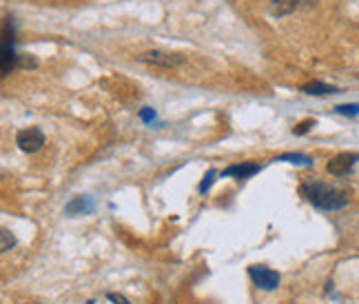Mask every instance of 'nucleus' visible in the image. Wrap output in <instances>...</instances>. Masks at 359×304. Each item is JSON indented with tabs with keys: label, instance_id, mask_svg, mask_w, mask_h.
Instances as JSON below:
<instances>
[{
	"label": "nucleus",
	"instance_id": "nucleus-13",
	"mask_svg": "<svg viewBox=\"0 0 359 304\" xmlns=\"http://www.w3.org/2000/svg\"><path fill=\"white\" fill-rule=\"evenodd\" d=\"M0 236H3V246H0L3 251H9V249H11L13 244H16V238H13L7 229H3V233H0Z\"/></svg>",
	"mask_w": 359,
	"mask_h": 304
},
{
	"label": "nucleus",
	"instance_id": "nucleus-2",
	"mask_svg": "<svg viewBox=\"0 0 359 304\" xmlns=\"http://www.w3.org/2000/svg\"><path fill=\"white\" fill-rule=\"evenodd\" d=\"M18 67V53L13 51V29L11 22H3V49H0V72L3 76L11 74Z\"/></svg>",
	"mask_w": 359,
	"mask_h": 304
},
{
	"label": "nucleus",
	"instance_id": "nucleus-12",
	"mask_svg": "<svg viewBox=\"0 0 359 304\" xmlns=\"http://www.w3.org/2000/svg\"><path fill=\"white\" fill-rule=\"evenodd\" d=\"M313 124H315V120H304V122H299V124H297V127H293V133H295V136H304V133H309Z\"/></svg>",
	"mask_w": 359,
	"mask_h": 304
},
{
	"label": "nucleus",
	"instance_id": "nucleus-9",
	"mask_svg": "<svg viewBox=\"0 0 359 304\" xmlns=\"http://www.w3.org/2000/svg\"><path fill=\"white\" fill-rule=\"evenodd\" d=\"M302 91H304V93H309V95H326V93H337V87L315 80V82H309V85H304Z\"/></svg>",
	"mask_w": 359,
	"mask_h": 304
},
{
	"label": "nucleus",
	"instance_id": "nucleus-8",
	"mask_svg": "<svg viewBox=\"0 0 359 304\" xmlns=\"http://www.w3.org/2000/svg\"><path fill=\"white\" fill-rule=\"evenodd\" d=\"M262 167L257 162H240V164H231V167H226L222 171V176H233L238 178V180H246V178H251L259 171Z\"/></svg>",
	"mask_w": 359,
	"mask_h": 304
},
{
	"label": "nucleus",
	"instance_id": "nucleus-7",
	"mask_svg": "<svg viewBox=\"0 0 359 304\" xmlns=\"http://www.w3.org/2000/svg\"><path fill=\"white\" fill-rule=\"evenodd\" d=\"M317 0H273L271 13L273 16H286V13H293L295 9L302 7H313Z\"/></svg>",
	"mask_w": 359,
	"mask_h": 304
},
{
	"label": "nucleus",
	"instance_id": "nucleus-1",
	"mask_svg": "<svg viewBox=\"0 0 359 304\" xmlns=\"http://www.w3.org/2000/svg\"><path fill=\"white\" fill-rule=\"evenodd\" d=\"M299 196L322 211H339L348 204V193L337 187H330L317 180H306L299 185Z\"/></svg>",
	"mask_w": 359,
	"mask_h": 304
},
{
	"label": "nucleus",
	"instance_id": "nucleus-17",
	"mask_svg": "<svg viewBox=\"0 0 359 304\" xmlns=\"http://www.w3.org/2000/svg\"><path fill=\"white\" fill-rule=\"evenodd\" d=\"M107 298L111 300L114 304H129V300L124 296H120V293H107Z\"/></svg>",
	"mask_w": 359,
	"mask_h": 304
},
{
	"label": "nucleus",
	"instance_id": "nucleus-3",
	"mask_svg": "<svg viewBox=\"0 0 359 304\" xmlns=\"http://www.w3.org/2000/svg\"><path fill=\"white\" fill-rule=\"evenodd\" d=\"M16 145H18L20 151H25V154H36V151H40L45 145V133L40 131L38 127L20 129L16 133Z\"/></svg>",
	"mask_w": 359,
	"mask_h": 304
},
{
	"label": "nucleus",
	"instance_id": "nucleus-16",
	"mask_svg": "<svg viewBox=\"0 0 359 304\" xmlns=\"http://www.w3.org/2000/svg\"><path fill=\"white\" fill-rule=\"evenodd\" d=\"M215 173H217V171H215V169H211V171H209V176H206V178H204V183L200 185V191H202V193H204L206 189H209V187H211V183H213V178H215Z\"/></svg>",
	"mask_w": 359,
	"mask_h": 304
},
{
	"label": "nucleus",
	"instance_id": "nucleus-18",
	"mask_svg": "<svg viewBox=\"0 0 359 304\" xmlns=\"http://www.w3.org/2000/svg\"><path fill=\"white\" fill-rule=\"evenodd\" d=\"M140 118L144 120V122H151V120H154L156 118V112H154V109H142V114H140Z\"/></svg>",
	"mask_w": 359,
	"mask_h": 304
},
{
	"label": "nucleus",
	"instance_id": "nucleus-4",
	"mask_svg": "<svg viewBox=\"0 0 359 304\" xmlns=\"http://www.w3.org/2000/svg\"><path fill=\"white\" fill-rule=\"evenodd\" d=\"M140 62H147V65H156V67H164V69H173V67H180L184 65V56L182 53H167V51H144L137 56Z\"/></svg>",
	"mask_w": 359,
	"mask_h": 304
},
{
	"label": "nucleus",
	"instance_id": "nucleus-11",
	"mask_svg": "<svg viewBox=\"0 0 359 304\" xmlns=\"http://www.w3.org/2000/svg\"><path fill=\"white\" fill-rule=\"evenodd\" d=\"M18 67H22V69H36L38 60L34 56H29V53H20V56H18Z\"/></svg>",
	"mask_w": 359,
	"mask_h": 304
},
{
	"label": "nucleus",
	"instance_id": "nucleus-15",
	"mask_svg": "<svg viewBox=\"0 0 359 304\" xmlns=\"http://www.w3.org/2000/svg\"><path fill=\"white\" fill-rule=\"evenodd\" d=\"M337 114H344V116H357V114H359V105H341V107H337Z\"/></svg>",
	"mask_w": 359,
	"mask_h": 304
},
{
	"label": "nucleus",
	"instance_id": "nucleus-6",
	"mask_svg": "<svg viewBox=\"0 0 359 304\" xmlns=\"http://www.w3.org/2000/svg\"><path fill=\"white\" fill-rule=\"evenodd\" d=\"M357 160H359V154H348V151H346V154H337L335 158H330V162L326 164V171L330 176H337V178L348 176L353 171Z\"/></svg>",
	"mask_w": 359,
	"mask_h": 304
},
{
	"label": "nucleus",
	"instance_id": "nucleus-5",
	"mask_svg": "<svg viewBox=\"0 0 359 304\" xmlns=\"http://www.w3.org/2000/svg\"><path fill=\"white\" fill-rule=\"evenodd\" d=\"M248 275H251V280L259 289H264V291H273V289L280 286V273L269 269V267L253 265V267H248Z\"/></svg>",
	"mask_w": 359,
	"mask_h": 304
},
{
	"label": "nucleus",
	"instance_id": "nucleus-10",
	"mask_svg": "<svg viewBox=\"0 0 359 304\" xmlns=\"http://www.w3.org/2000/svg\"><path fill=\"white\" fill-rule=\"evenodd\" d=\"M76 211H91V204H87L85 198H76L74 202L67 204V213H76Z\"/></svg>",
	"mask_w": 359,
	"mask_h": 304
},
{
	"label": "nucleus",
	"instance_id": "nucleus-14",
	"mask_svg": "<svg viewBox=\"0 0 359 304\" xmlns=\"http://www.w3.org/2000/svg\"><path fill=\"white\" fill-rule=\"evenodd\" d=\"M280 160H293L295 164H311V158H306V156H299V154H284Z\"/></svg>",
	"mask_w": 359,
	"mask_h": 304
}]
</instances>
